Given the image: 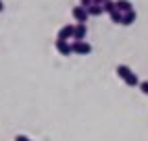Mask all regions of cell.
I'll list each match as a JSON object with an SVG mask.
<instances>
[{
  "mask_svg": "<svg viewBox=\"0 0 148 141\" xmlns=\"http://www.w3.org/2000/svg\"><path fill=\"white\" fill-rule=\"evenodd\" d=\"M102 11H104V13H108V15H111L113 11H117V4L113 2V0H106V2L102 4Z\"/></svg>",
  "mask_w": 148,
  "mask_h": 141,
  "instance_id": "8fae6325",
  "label": "cell"
},
{
  "mask_svg": "<svg viewBox=\"0 0 148 141\" xmlns=\"http://www.w3.org/2000/svg\"><path fill=\"white\" fill-rule=\"evenodd\" d=\"M132 23H136V11L125 13V15H123V23H121V25H132Z\"/></svg>",
  "mask_w": 148,
  "mask_h": 141,
  "instance_id": "30bf717a",
  "label": "cell"
},
{
  "mask_svg": "<svg viewBox=\"0 0 148 141\" xmlns=\"http://www.w3.org/2000/svg\"><path fill=\"white\" fill-rule=\"evenodd\" d=\"M115 4H117V11H121L123 15L130 13V11H134V6H132L130 0H115Z\"/></svg>",
  "mask_w": 148,
  "mask_h": 141,
  "instance_id": "8992f818",
  "label": "cell"
},
{
  "mask_svg": "<svg viewBox=\"0 0 148 141\" xmlns=\"http://www.w3.org/2000/svg\"><path fill=\"white\" fill-rule=\"evenodd\" d=\"M94 2H96V4H104V2H106V0H94Z\"/></svg>",
  "mask_w": 148,
  "mask_h": 141,
  "instance_id": "2e32d148",
  "label": "cell"
},
{
  "mask_svg": "<svg viewBox=\"0 0 148 141\" xmlns=\"http://www.w3.org/2000/svg\"><path fill=\"white\" fill-rule=\"evenodd\" d=\"M115 70H117V75H119L121 79H125L127 75H130V73H132V68H130V66H127V64H117V68H115Z\"/></svg>",
  "mask_w": 148,
  "mask_h": 141,
  "instance_id": "ba28073f",
  "label": "cell"
},
{
  "mask_svg": "<svg viewBox=\"0 0 148 141\" xmlns=\"http://www.w3.org/2000/svg\"><path fill=\"white\" fill-rule=\"evenodd\" d=\"M88 13H90V17H98V15H102V4H92V6H88Z\"/></svg>",
  "mask_w": 148,
  "mask_h": 141,
  "instance_id": "9c48e42d",
  "label": "cell"
},
{
  "mask_svg": "<svg viewBox=\"0 0 148 141\" xmlns=\"http://www.w3.org/2000/svg\"><path fill=\"white\" fill-rule=\"evenodd\" d=\"M123 81H125V85H130V87H136V85L140 87V83H142L140 79H138V75L134 73V70H132V73H130V75H127V77L123 79Z\"/></svg>",
  "mask_w": 148,
  "mask_h": 141,
  "instance_id": "52a82bcc",
  "label": "cell"
},
{
  "mask_svg": "<svg viewBox=\"0 0 148 141\" xmlns=\"http://www.w3.org/2000/svg\"><path fill=\"white\" fill-rule=\"evenodd\" d=\"M54 48H56V52H58V54H63V56L73 54V46L69 44L67 39H56V42H54Z\"/></svg>",
  "mask_w": 148,
  "mask_h": 141,
  "instance_id": "6da1fadb",
  "label": "cell"
},
{
  "mask_svg": "<svg viewBox=\"0 0 148 141\" xmlns=\"http://www.w3.org/2000/svg\"><path fill=\"white\" fill-rule=\"evenodd\" d=\"M140 92H142L144 96H148V81H142V83H140Z\"/></svg>",
  "mask_w": 148,
  "mask_h": 141,
  "instance_id": "4fadbf2b",
  "label": "cell"
},
{
  "mask_svg": "<svg viewBox=\"0 0 148 141\" xmlns=\"http://www.w3.org/2000/svg\"><path fill=\"white\" fill-rule=\"evenodd\" d=\"M73 35H75V25H63L61 29H58V33H56V39H67L69 42V37L73 39Z\"/></svg>",
  "mask_w": 148,
  "mask_h": 141,
  "instance_id": "7a4b0ae2",
  "label": "cell"
},
{
  "mask_svg": "<svg viewBox=\"0 0 148 141\" xmlns=\"http://www.w3.org/2000/svg\"><path fill=\"white\" fill-rule=\"evenodd\" d=\"M86 33H88L86 23H75V35H73V42H86Z\"/></svg>",
  "mask_w": 148,
  "mask_h": 141,
  "instance_id": "5b68a950",
  "label": "cell"
},
{
  "mask_svg": "<svg viewBox=\"0 0 148 141\" xmlns=\"http://www.w3.org/2000/svg\"><path fill=\"white\" fill-rule=\"evenodd\" d=\"M92 4H94V0H79V6H84V8L92 6Z\"/></svg>",
  "mask_w": 148,
  "mask_h": 141,
  "instance_id": "5bb4252c",
  "label": "cell"
},
{
  "mask_svg": "<svg viewBox=\"0 0 148 141\" xmlns=\"http://www.w3.org/2000/svg\"><path fill=\"white\" fill-rule=\"evenodd\" d=\"M71 15H73V19H75L77 23H86V21H88V17H90L88 8H84V6H73Z\"/></svg>",
  "mask_w": 148,
  "mask_h": 141,
  "instance_id": "3957f363",
  "label": "cell"
},
{
  "mask_svg": "<svg viewBox=\"0 0 148 141\" xmlns=\"http://www.w3.org/2000/svg\"><path fill=\"white\" fill-rule=\"evenodd\" d=\"M4 11V4H2V0H0V13H2Z\"/></svg>",
  "mask_w": 148,
  "mask_h": 141,
  "instance_id": "e0dca14e",
  "label": "cell"
},
{
  "mask_svg": "<svg viewBox=\"0 0 148 141\" xmlns=\"http://www.w3.org/2000/svg\"><path fill=\"white\" fill-rule=\"evenodd\" d=\"M15 141H32V139H29L27 135H17V137H15Z\"/></svg>",
  "mask_w": 148,
  "mask_h": 141,
  "instance_id": "9a60e30c",
  "label": "cell"
},
{
  "mask_svg": "<svg viewBox=\"0 0 148 141\" xmlns=\"http://www.w3.org/2000/svg\"><path fill=\"white\" fill-rule=\"evenodd\" d=\"M71 46H73V54H79V56H86L92 52V46L88 42H73Z\"/></svg>",
  "mask_w": 148,
  "mask_h": 141,
  "instance_id": "277c9868",
  "label": "cell"
},
{
  "mask_svg": "<svg viewBox=\"0 0 148 141\" xmlns=\"http://www.w3.org/2000/svg\"><path fill=\"white\" fill-rule=\"evenodd\" d=\"M108 17H111L113 23H123V13H121V11H113Z\"/></svg>",
  "mask_w": 148,
  "mask_h": 141,
  "instance_id": "7c38bea8",
  "label": "cell"
}]
</instances>
